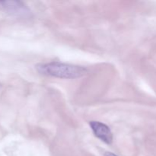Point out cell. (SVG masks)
Masks as SVG:
<instances>
[{
	"instance_id": "1",
	"label": "cell",
	"mask_w": 156,
	"mask_h": 156,
	"mask_svg": "<svg viewBox=\"0 0 156 156\" xmlns=\"http://www.w3.org/2000/svg\"><path fill=\"white\" fill-rule=\"evenodd\" d=\"M36 68L41 74L60 79H76L87 73V69L84 67L59 62L39 64Z\"/></svg>"
},
{
	"instance_id": "2",
	"label": "cell",
	"mask_w": 156,
	"mask_h": 156,
	"mask_svg": "<svg viewBox=\"0 0 156 156\" xmlns=\"http://www.w3.org/2000/svg\"><path fill=\"white\" fill-rule=\"evenodd\" d=\"M0 9L10 15L21 18H28L31 15L30 9L20 1H0Z\"/></svg>"
},
{
	"instance_id": "3",
	"label": "cell",
	"mask_w": 156,
	"mask_h": 156,
	"mask_svg": "<svg viewBox=\"0 0 156 156\" xmlns=\"http://www.w3.org/2000/svg\"><path fill=\"white\" fill-rule=\"evenodd\" d=\"M89 124L95 136L107 144H111L113 142V133L109 126L99 121H91Z\"/></svg>"
},
{
	"instance_id": "4",
	"label": "cell",
	"mask_w": 156,
	"mask_h": 156,
	"mask_svg": "<svg viewBox=\"0 0 156 156\" xmlns=\"http://www.w3.org/2000/svg\"><path fill=\"white\" fill-rule=\"evenodd\" d=\"M105 156H117V155H115V154L112 153V152H106V153L105 154Z\"/></svg>"
}]
</instances>
